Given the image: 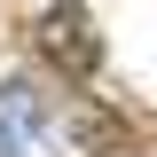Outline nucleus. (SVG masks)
I'll return each instance as SVG.
<instances>
[{"mask_svg": "<svg viewBox=\"0 0 157 157\" xmlns=\"http://www.w3.org/2000/svg\"><path fill=\"white\" fill-rule=\"evenodd\" d=\"M32 47H39V63L47 71H63V78H94L102 71V32H94V16L78 8V0H47L32 16Z\"/></svg>", "mask_w": 157, "mask_h": 157, "instance_id": "f257e3e1", "label": "nucleus"}, {"mask_svg": "<svg viewBox=\"0 0 157 157\" xmlns=\"http://www.w3.org/2000/svg\"><path fill=\"white\" fill-rule=\"evenodd\" d=\"M0 149L8 157H55L47 149V110L24 86H0Z\"/></svg>", "mask_w": 157, "mask_h": 157, "instance_id": "f03ea898", "label": "nucleus"}]
</instances>
